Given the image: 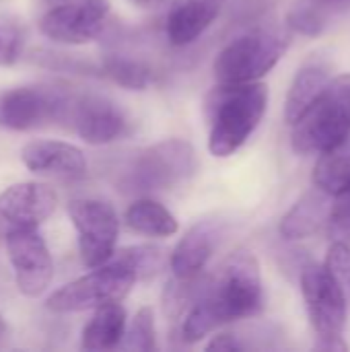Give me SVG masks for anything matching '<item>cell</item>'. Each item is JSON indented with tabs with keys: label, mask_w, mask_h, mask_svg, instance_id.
Listing matches in <instances>:
<instances>
[{
	"label": "cell",
	"mask_w": 350,
	"mask_h": 352,
	"mask_svg": "<svg viewBox=\"0 0 350 352\" xmlns=\"http://www.w3.org/2000/svg\"><path fill=\"white\" fill-rule=\"evenodd\" d=\"M264 307V287L258 258L248 250H235L204 278L200 297L184 316L179 336L196 344L219 326L254 318Z\"/></svg>",
	"instance_id": "6da1fadb"
},
{
	"label": "cell",
	"mask_w": 350,
	"mask_h": 352,
	"mask_svg": "<svg viewBox=\"0 0 350 352\" xmlns=\"http://www.w3.org/2000/svg\"><path fill=\"white\" fill-rule=\"evenodd\" d=\"M266 107L268 87L264 82H219L206 99L210 155L219 159L235 155L260 126Z\"/></svg>",
	"instance_id": "7a4b0ae2"
},
{
	"label": "cell",
	"mask_w": 350,
	"mask_h": 352,
	"mask_svg": "<svg viewBox=\"0 0 350 352\" xmlns=\"http://www.w3.org/2000/svg\"><path fill=\"white\" fill-rule=\"evenodd\" d=\"M291 128V144L297 155H320L349 140L350 72L332 78Z\"/></svg>",
	"instance_id": "3957f363"
},
{
	"label": "cell",
	"mask_w": 350,
	"mask_h": 352,
	"mask_svg": "<svg viewBox=\"0 0 350 352\" xmlns=\"http://www.w3.org/2000/svg\"><path fill=\"white\" fill-rule=\"evenodd\" d=\"M198 171L196 148L184 138H167L140 151L122 177L128 192H165L188 184Z\"/></svg>",
	"instance_id": "277c9868"
},
{
	"label": "cell",
	"mask_w": 350,
	"mask_h": 352,
	"mask_svg": "<svg viewBox=\"0 0 350 352\" xmlns=\"http://www.w3.org/2000/svg\"><path fill=\"white\" fill-rule=\"evenodd\" d=\"M289 35L276 29H252L231 39L215 58V78L223 85L258 82L285 56Z\"/></svg>",
	"instance_id": "5b68a950"
},
{
	"label": "cell",
	"mask_w": 350,
	"mask_h": 352,
	"mask_svg": "<svg viewBox=\"0 0 350 352\" xmlns=\"http://www.w3.org/2000/svg\"><path fill=\"white\" fill-rule=\"evenodd\" d=\"M301 293L311 328L318 336L316 349L347 351L342 334L349 320V297L326 266L309 262L301 268Z\"/></svg>",
	"instance_id": "8992f818"
},
{
	"label": "cell",
	"mask_w": 350,
	"mask_h": 352,
	"mask_svg": "<svg viewBox=\"0 0 350 352\" xmlns=\"http://www.w3.org/2000/svg\"><path fill=\"white\" fill-rule=\"evenodd\" d=\"M138 276L118 260L93 268L89 274L54 291L45 307L54 314H78L99 309L109 303H120L128 297Z\"/></svg>",
	"instance_id": "52a82bcc"
},
{
	"label": "cell",
	"mask_w": 350,
	"mask_h": 352,
	"mask_svg": "<svg viewBox=\"0 0 350 352\" xmlns=\"http://www.w3.org/2000/svg\"><path fill=\"white\" fill-rule=\"evenodd\" d=\"M72 91L54 85H31L0 91V126L14 132L64 124Z\"/></svg>",
	"instance_id": "ba28073f"
},
{
	"label": "cell",
	"mask_w": 350,
	"mask_h": 352,
	"mask_svg": "<svg viewBox=\"0 0 350 352\" xmlns=\"http://www.w3.org/2000/svg\"><path fill=\"white\" fill-rule=\"evenodd\" d=\"M68 217L78 233V252L87 268L107 264L116 254L120 219L113 206L97 198H76L68 202Z\"/></svg>",
	"instance_id": "9c48e42d"
},
{
	"label": "cell",
	"mask_w": 350,
	"mask_h": 352,
	"mask_svg": "<svg viewBox=\"0 0 350 352\" xmlns=\"http://www.w3.org/2000/svg\"><path fill=\"white\" fill-rule=\"evenodd\" d=\"M107 16L109 0H62L41 16L39 31L52 41L83 45L105 31Z\"/></svg>",
	"instance_id": "30bf717a"
},
{
	"label": "cell",
	"mask_w": 350,
	"mask_h": 352,
	"mask_svg": "<svg viewBox=\"0 0 350 352\" xmlns=\"http://www.w3.org/2000/svg\"><path fill=\"white\" fill-rule=\"evenodd\" d=\"M6 250L19 291L31 299L43 295L54 278V260L37 227L10 233Z\"/></svg>",
	"instance_id": "8fae6325"
},
{
	"label": "cell",
	"mask_w": 350,
	"mask_h": 352,
	"mask_svg": "<svg viewBox=\"0 0 350 352\" xmlns=\"http://www.w3.org/2000/svg\"><path fill=\"white\" fill-rule=\"evenodd\" d=\"M66 126H70L89 144H109L126 134V113L107 97L93 93H74Z\"/></svg>",
	"instance_id": "7c38bea8"
},
{
	"label": "cell",
	"mask_w": 350,
	"mask_h": 352,
	"mask_svg": "<svg viewBox=\"0 0 350 352\" xmlns=\"http://www.w3.org/2000/svg\"><path fill=\"white\" fill-rule=\"evenodd\" d=\"M56 210V192L39 182H23L0 194V239L21 229L39 227Z\"/></svg>",
	"instance_id": "4fadbf2b"
},
{
	"label": "cell",
	"mask_w": 350,
	"mask_h": 352,
	"mask_svg": "<svg viewBox=\"0 0 350 352\" xmlns=\"http://www.w3.org/2000/svg\"><path fill=\"white\" fill-rule=\"evenodd\" d=\"M21 161L33 173L60 179H78L87 173L85 153L62 140H33L23 146Z\"/></svg>",
	"instance_id": "5bb4252c"
},
{
	"label": "cell",
	"mask_w": 350,
	"mask_h": 352,
	"mask_svg": "<svg viewBox=\"0 0 350 352\" xmlns=\"http://www.w3.org/2000/svg\"><path fill=\"white\" fill-rule=\"evenodd\" d=\"M221 227L215 221H200L177 241L169 256V266L177 278H196L206 268L219 243Z\"/></svg>",
	"instance_id": "9a60e30c"
},
{
	"label": "cell",
	"mask_w": 350,
	"mask_h": 352,
	"mask_svg": "<svg viewBox=\"0 0 350 352\" xmlns=\"http://www.w3.org/2000/svg\"><path fill=\"white\" fill-rule=\"evenodd\" d=\"M225 0H173L165 21V33L171 45L194 43L219 16Z\"/></svg>",
	"instance_id": "2e32d148"
},
{
	"label": "cell",
	"mask_w": 350,
	"mask_h": 352,
	"mask_svg": "<svg viewBox=\"0 0 350 352\" xmlns=\"http://www.w3.org/2000/svg\"><path fill=\"white\" fill-rule=\"evenodd\" d=\"M334 198L320 188H314L305 196H301L291 210L281 219V235L287 241L307 239L320 233L326 225H330Z\"/></svg>",
	"instance_id": "e0dca14e"
},
{
	"label": "cell",
	"mask_w": 350,
	"mask_h": 352,
	"mask_svg": "<svg viewBox=\"0 0 350 352\" xmlns=\"http://www.w3.org/2000/svg\"><path fill=\"white\" fill-rule=\"evenodd\" d=\"M330 80V66L320 60L307 62L297 70L285 101V120L289 126H293L307 111V107L322 95Z\"/></svg>",
	"instance_id": "ac0fdd59"
},
{
	"label": "cell",
	"mask_w": 350,
	"mask_h": 352,
	"mask_svg": "<svg viewBox=\"0 0 350 352\" xmlns=\"http://www.w3.org/2000/svg\"><path fill=\"white\" fill-rule=\"evenodd\" d=\"M126 309L120 303H109L95 309L93 318L83 328L80 346L85 351H111L124 342Z\"/></svg>",
	"instance_id": "d6986e66"
},
{
	"label": "cell",
	"mask_w": 350,
	"mask_h": 352,
	"mask_svg": "<svg viewBox=\"0 0 350 352\" xmlns=\"http://www.w3.org/2000/svg\"><path fill=\"white\" fill-rule=\"evenodd\" d=\"M126 225L134 233L146 237H171L179 229L173 212L151 198H140L128 206Z\"/></svg>",
	"instance_id": "ffe728a7"
},
{
	"label": "cell",
	"mask_w": 350,
	"mask_h": 352,
	"mask_svg": "<svg viewBox=\"0 0 350 352\" xmlns=\"http://www.w3.org/2000/svg\"><path fill=\"white\" fill-rule=\"evenodd\" d=\"M314 186L338 196L350 186V138L338 146L320 153V159L314 167Z\"/></svg>",
	"instance_id": "44dd1931"
},
{
	"label": "cell",
	"mask_w": 350,
	"mask_h": 352,
	"mask_svg": "<svg viewBox=\"0 0 350 352\" xmlns=\"http://www.w3.org/2000/svg\"><path fill=\"white\" fill-rule=\"evenodd\" d=\"M101 70L103 76L130 91H144L153 82L151 66L124 54H107L101 62Z\"/></svg>",
	"instance_id": "7402d4cb"
},
{
	"label": "cell",
	"mask_w": 350,
	"mask_h": 352,
	"mask_svg": "<svg viewBox=\"0 0 350 352\" xmlns=\"http://www.w3.org/2000/svg\"><path fill=\"white\" fill-rule=\"evenodd\" d=\"M165 250L159 245H130L113 254V260L128 266L138 280L159 274L165 266Z\"/></svg>",
	"instance_id": "603a6c76"
},
{
	"label": "cell",
	"mask_w": 350,
	"mask_h": 352,
	"mask_svg": "<svg viewBox=\"0 0 350 352\" xmlns=\"http://www.w3.org/2000/svg\"><path fill=\"white\" fill-rule=\"evenodd\" d=\"M122 346L126 351L151 352L157 351V328H155V311L153 307H140L130 324L126 328V336Z\"/></svg>",
	"instance_id": "cb8c5ba5"
},
{
	"label": "cell",
	"mask_w": 350,
	"mask_h": 352,
	"mask_svg": "<svg viewBox=\"0 0 350 352\" xmlns=\"http://www.w3.org/2000/svg\"><path fill=\"white\" fill-rule=\"evenodd\" d=\"M25 35L17 19L2 14L0 16V66H10L19 60L23 52Z\"/></svg>",
	"instance_id": "d4e9b609"
},
{
	"label": "cell",
	"mask_w": 350,
	"mask_h": 352,
	"mask_svg": "<svg viewBox=\"0 0 350 352\" xmlns=\"http://www.w3.org/2000/svg\"><path fill=\"white\" fill-rule=\"evenodd\" d=\"M326 270L332 274V278L340 285V289L347 293L350 299V245L344 241H334L328 248L326 254V262H324Z\"/></svg>",
	"instance_id": "484cf974"
},
{
	"label": "cell",
	"mask_w": 350,
	"mask_h": 352,
	"mask_svg": "<svg viewBox=\"0 0 350 352\" xmlns=\"http://www.w3.org/2000/svg\"><path fill=\"white\" fill-rule=\"evenodd\" d=\"M287 21L293 31H299L303 35H320L326 27V16L322 12V6L316 2L311 6H299L291 10Z\"/></svg>",
	"instance_id": "4316f807"
},
{
	"label": "cell",
	"mask_w": 350,
	"mask_h": 352,
	"mask_svg": "<svg viewBox=\"0 0 350 352\" xmlns=\"http://www.w3.org/2000/svg\"><path fill=\"white\" fill-rule=\"evenodd\" d=\"M330 227L340 233H350V186L338 196H334Z\"/></svg>",
	"instance_id": "83f0119b"
},
{
	"label": "cell",
	"mask_w": 350,
	"mask_h": 352,
	"mask_svg": "<svg viewBox=\"0 0 350 352\" xmlns=\"http://www.w3.org/2000/svg\"><path fill=\"white\" fill-rule=\"evenodd\" d=\"M245 344L239 342V338L235 334H217L212 336V340L206 344V351H217V352H233V351H243Z\"/></svg>",
	"instance_id": "f1b7e54d"
},
{
	"label": "cell",
	"mask_w": 350,
	"mask_h": 352,
	"mask_svg": "<svg viewBox=\"0 0 350 352\" xmlns=\"http://www.w3.org/2000/svg\"><path fill=\"white\" fill-rule=\"evenodd\" d=\"M322 8H347L350 6V0H314Z\"/></svg>",
	"instance_id": "f546056e"
},
{
	"label": "cell",
	"mask_w": 350,
	"mask_h": 352,
	"mask_svg": "<svg viewBox=\"0 0 350 352\" xmlns=\"http://www.w3.org/2000/svg\"><path fill=\"white\" fill-rule=\"evenodd\" d=\"M130 2H134V4H138L142 8H153V6H159V4H163L167 0H130Z\"/></svg>",
	"instance_id": "4dcf8cb0"
},
{
	"label": "cell",
	"mask_w": 350,
	"mask_h": 352,
	"mask_svg": "<svg viewBox=\"0 0 350 352\" xmlns=\"http://www.w3.org/2000/svg\"><path fill=\"white\" fill-rule=\"evenodd\" d=\"M6 332V324H4V320H2V316H0V336Z\"/></svg>",
	"instance_id": "1f68e13d"
}]
</instances>
